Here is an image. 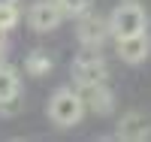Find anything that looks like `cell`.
I'll use <instances>...</instances> for the list:
<instances>
[{
    "label": "cell",
    "mask_w": 151,
    "mask_h": 142,
    "mask_svg": "<svg viewBox=\"0 0 151 142\" xmlns=\"http://www.w3.org/2000/svg\"><path fill=\"white\" fill-rule=\"evenodd\" d=\"M85 115V103L79 97V91H73V88H58L48 100V121L55 127H73L79 124Z\"/></svg>",
    "instance_id": "6da1fadb"
},
{
    "label": "cell",
    "mask_w": 151,
    "mask_h": 142,
    "mask_svg": "<svg viewBox=\"0 0 151 142\" xmlns=\"http://www.w3.org/2000/svg\"><path fill=\"white\" fill-rule=\"evenodd\" d=\"M109 30H112L115 40L118 36H133V33L148 30V18H145L142 3L139 0H121L109 15Z\"/></svg>",
    "instance_id": "7a4b0ae2"
},
{
    "label": "cell",
    "mask_w": 151,
    "mask_h": 142,
    "mask_svg": "<svg viewBox=\"0 0 151 142\" xmlns=\"http://www.w3.org/2000/svg\"><path fill=\"white\" fill-rule=\"evenodd\" d=\"M76 36H79V43H82L85 48H100V45L112 36L109 18H103V15L94 12V9L82 12V15H79V24H76Z\"/></svg>",
    "instance_id": "3957f363"
},
{
    "label": "cell",
    "mask_w": 151,
    "mask_h": 142,
    "mask_svg": "<svg viewBox=\"0 0 151 142\" xmlns=\"http://www.w3.org/2000/svg\"><path fill=\"white\" fill-rule=\"evenodd\" d=\"M73 79H76V85H94V82H106L109 79V67L97 55V48H85L73 61Z\"/></svg>",
    "instance_id": "277c9868"
},
{
    "label": "cell",
    "mask_w": 151,
    "mask_h": 142,
    "mask_svg": "<svg viewBox=\"0 0 151 142\" xmlns=\"http://www.w3.org/2000/svg\"><path fill=\"white\" fill-rule=\"evenodd\" d=\"M64 18L67 15L60 12V6L55 3V0H36V3L27 6V24H30V30H36V33L55 30Z\"/></svg>",
    "instance_id": "5b68a950"
},
{
    "label": "cell",
    "mask_w": 151,
    "mask_h": 142,
    "mask_svg": "<svg viewBox=\"0 0 151 142\" xmlns=\"http://www.w3.org/2000/svg\"><path fill=\"white\" fill-rule=\"evenodd\" d=\"M79 97L85 103V109H91L94 115H112V112H115V94L109 91L106 82L79 85Z\"/></svg>",
    "instance_id": "8992f818"
},
{
    "label": "cell",
    "mask_w": 151,
    "mask_h": 142,
    "mask_svg": "<svg viewBox=\"0 0 151 142\" xmlns=\"http://www.w3.org/2000/svg\"><path fill=\"white\" fill-rule=\"evenodd\" d=\"M115 51H118V58L124 63H142L148 58V51H151V36L148 30L142 33H133V36H118L115 40Z\"/></svg>",
    "instance_id": "52a82bcc"
},
{
    "label": "cell",
    "mask_w": 151,
    "mask_h": 142,
    "mask_svg": "<svg viewBox=\"0 0 151 142\" xmlns=\"http://www.w3.org/2000/svg\"><path fill=\"white\" fill-rule=\"evenodd\" d=\"M151 136V118L145 112H127L121 115L118 121V130H115V139H124V142H145Z\"/></svg>",
    "instance_id": "ba28073f"
},
{
    "label": "cell",
    "mask_w": 151,
    "mask_h": 142,
    "mask_svg": "<svg viewBox=\"0 0 151 142\" xmlns=\"http://www.w3.org/2000/svg\"><path fill=\"white\" fill-rule=\"evenodd\" d=\"M52 70H55V61L48 58V51H42V48H36V51H30V55L24 58V73L33 76V79H42V76H48Z\"/></svg>",
    "instance_id": "9c48e42d"
},
{
    "label": "cell",
    "mask_w": 151,
    "mask_h": 142,
    "mask_svg": "<svg viewBox=\"0 0 151 142\" xmlns=\"http://www.w3.org/2000/svg\"><path fill=\"white\" fill-rule=\"evenodd\" d=\"M21 91V79H18V70H12L9 63H0V103L18 97Z\"/></svg>",
    "instance_id": "30bf717a"
},
{
    "label": "cell",
    "mask_w": 151,
    "mask_h": 142,
    "mask_svg": "<svg viewBox=\"0 0 151 142\" xmlns=\"http://www.w3.org/2000/svg\"><path fill=\"white\" fill-rule=\"evenodd\" d=\"M21 12H18V3H0V30H12L18 24Z\"/></svg>",
    "instance_id": "8fae6325"
},
{
    "label": "cell",
    "mask_w": 151,
    "mask_h": 142,
    "mask_svg": "<svg viewBox=\"0 0 151 142\" xmlns=\"http://www.w3.org/2000/svg\"><path fill=\"white\" fill-rule=\"evenodd\" d=\"M55 3L60 6V12H64V15L79 18L82 12H88V9H91V3H94V0H55Z\"/></svg>",
    "instance_id": "7c38bea8"
},
{
    "label": "cell",
    "mask_w": 151,
    "mask_h": 142,
    "mask_svg": "<svg viewBox=\"0 0 151 142\" xmlns=\"http://www.w3.org/2000/svg\"><path fill=\"white\" fill-rule=\"evenodd\" d=\"M3 48H6V30H0V55H3Z\"/></svg>",
    "instance_id": "4fadbf2b"
},
{
    "label": "cell",
    "mask_w": 151,
    "mask_h": 142,
    "mask_svg": "<svg viewBox=\"0 0 151 142\" xmlns=\"http://www.w3.org/2000/svg\"><path fill=\"white\" fill-rule=\"evenodd\" d=\"M0 3H18V0H0Z\"/></svg>",
    "instance_id": "5bb4252c"
}]
</instances>
